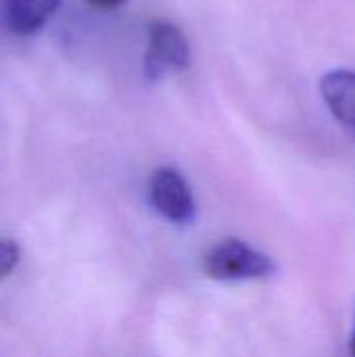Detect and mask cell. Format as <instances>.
I'll return each instance as SVG.
<instances>
[{
  "label": "cell",
  "mask_w": 355,
  "mask_h": 357,
  "mask_svg": "<svg viewBox=\"0 0 355 357\" xmlns=\"http://www.w3.org/2000/svg\"><path fill=\"white\" fill-rule=\"evenodd\" d=\"M86 2L96 10H113V8L121 6L126 0H86Z\"/></svg>",
  "instance_id": "obj_7"
},
{
  "label": "cell",
  "mask_w": 355,
  "mask_h": 357,
  "mask_svg": "<svg viewBox=\"0 0 355 357\" xmlns=\"http://www.w3.org/2000/svg\"><path fill=\"white\" fill-rule=\"evenodd\" d=\"M203 270L213 280L234 282L266 278L276 270V266L266 253L249 247L247 243L239 238H226L207 251L203 257Z\"/></svg>",
  "instance_id": "obj_1"
},
{
  "label": "cell",
  "mask_w": 355,
  "mask_h": 357,
  "mask_svg": "<svg viewBox=\"0 0 355 357\" xmlns=\"http://www.w3.org/2000/svg\"><path fill=\"white\" fill-rule=\"evenodd\" d=\"M349 354L355 357V314H354V328H352V337H349Z\"/></svg>",
  "instance_id": "obj_8"
},
{
  "label": "cell",
  "mask_w": 355,
  "mask_h": 357,
  "mask_svg": "<svg viewBox=\"0 0 355 357\" xmlns=\"http://www.w3.org/2000/svg\"><path fill=\"white\" fill-rule=\"evenodd\" d=\"M21 249L10 238H0V280L6 278L19 264Z\"/></svg>",
  "instance_id": "obj_6"
},
{
  "label": "cell",
  "mask_w": 355,
  "mask_h": 357,
  "mask_svg": "<svg viewBox=\"0 0 355 357\" xmlns=\"http://www.w3.org/2000/svg\"><path fill=\"white\" fill-rule=\"evenodd\" d=\"M320 92L335 119L355 132V71L335 69L320 82Z\"/></svg>",
  "instance_id": "obj_4"
},
{
  "label": "cell",
  "mask_w": 355,
  "mask_h": 357,
  "mask_svg": "<svg viewBox=\"0 0 355 357\" xmlns=\"http://www.w3.org/2000/svg\"><path fill=\"white\" fill-rule=\"evenodd\" d=\"M153 207L174 224H188L195 218V199L184 176L174 167H159L149 180Z\"/></svg>",
  "instance_id": "obj_3"
},
{
  "label": "cell",
  "mask_w": 355,
  "mask_h": 357,
  "mask_svg": "<svg viewBox=\"0 0 355 357\" xmlns=\"http://www.w3.org/2000/svg\"><path fill=\"white\" fill-rule=\"evenodd\" d=\"M6 25L21 36L36 33L54 15L61 0H2Z\"/></svg>",
  "instance_id": "obj_5"
},
{
  "label": "cell",
  "mask_w": 355,
  "mask_h": 357,
  "mask_svg": "<svg viewBox=\"0 0 355 357\" xmlns=\"http://www.w3.org/2000/svg\"><path fill=\"white\" fill-rule=\"evenodd\" d=\"M188 65H190V46L182 29L163 19L151 23L149 48L144 56L146 79L155 82L167 71H182Z\"/></svg>",
  "instance_id": "obj_2"
}]
</instances>
